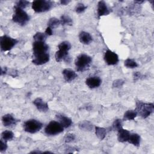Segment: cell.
<instances>
[{
  "label": "cell",
  "instance_id": "cell-20",
  "mask_svg": "<svg viewBox=\"0 0 154 154\" xmlns=\"http://www.w3.org/2000/svg\"><path fill=\"white\" fill-rule=\"evenodd\" d=\"M140 141H141V137L140 135L136 133H133L130 134L128 142H129L130 144H132L135 146L138 147L140 144Z\"/></svg>",
  "mask_w": 154,
  "mask_h": 154
},
{
  "label": "cell",
  "instance_id": "cell-30",
  "mask_svg": "<svg viewBox=\"0 0 154 154\" xmlns=\"http://www.w3.org/2000/svg\"><path fill=\"white\" fill-rule=\"evenodd\" d=\"M123 128V125H122V120L120 119H117L115 120L111 127V129L114 131H119L120 129Z\"/></svg>",
  "mask_w": 154,
  "mask_h": 154
},
{
  "label": "cell",
  "instance_id": "cell-1",
  "mask_svg": "<svg viewBox=\"0 0 154 154\" xmlns=\"http://www.w3.org/2000/svg\"><path fill=\"white\" fill-rule=\"evenodd\" d=\"M137 114L142 118L148 117L154 111V105L153 103H144L142 101L138 100L136 102V108L135 109Z\"/></svg>",
  "mask_w": 154,
  "mask_h": 154
},
{
  "label": "cell",
  "instance_id": "cell-36",
  "mask_svg": "<svg viewBox=\"0 0 154 154\" xmlns=\"http://www.w3.org/2000/svg\"><path fill=\"white\" fill-rule=\"evenodd\" d=\"M140 77H141V73L139 72H135L134 73L133 78H134V81L138 80L140 78Z\"/></svg>",
  "mask_w": 154,
  "mask_h": 154
},
{
  "label": "cell",
  "instance_id": "cell-38",
  "mask_svg": "<svg viewBox=\"0 0 154 154\" xmlns=\"http://www.w3.org/2000/svg\"><path fill=\"white\" fill-rule=\"evenodd\" d=\"M70 2V1H69V0H61L60 1V4L61 5H67Z\"/></svg>",
  "mask_w": 154,
  "mask_h": 154
},
{
  "label": "cell",
  "instance_id": "cell-32",
  "mask_svg": "<svg viewBox=\"0 0 154 154\" xmlns=\"http://www.w3.org/2000/svg\"><path fill=\"white\" fill-rule=\"evenodd\" d=\"M87 7L85 6L84 4L82 3H78V4H76V7H75V11L78 13H83L86 9H87Z\"/></svg>",
  "mask_w": 154,
  "mask_h": 154
},
{
  "label": "cell",
  "instance_id": "cell-5",
  "mask_svg": "<svg viewBox=\"0 0 154 154\" xmlns=\"http://www.w3.org/2000/svg\"><path fill=\"white\" fill-rule=\"evenodd\" d=\"M43 127V123L35 119H29L24 122L23 125V130L30 134L38 132Z\"/></svg>",
  "mask_w": 154,
  "mask_h": 154
},
{
  "label": "cell",
  "instance_id": "cell-4",
  "mask_svg": "<svg viewBox=\"0 0 154 154\" xmlns=\"http://www.w3.org/2000/svg\"><path fill=\"white\" fill-rule=\"evenodd\" d=\"M54 2L48 0H35L32 2V8L35 13H42L50 10L54 6Z\"/></svg>",
  "mask_w": 154,
  "mask_h": 154
},
{
  "label": "cell",
  "instance_id": "cell-35",
  "mask_svg": "<svg viewBox=\"0 0 154 154\" xmlns=\"http://www.w3.org/2000/svg\"><path fill=\"white\" fill-rule=\"evenodd\" d=\"M7 149V141L4 140H2V139H1V147H0V151H1V152L5 151Z\"/></svg>",
  "mask_w": 154,
  "mask_h": 154
},
{
  "label": "cell",
  "instance_id": "cell-7",
  "mask_svg": "<svg viewBox=\"0 0 154 154\" xmlns=\"http://www.w3.org/2000/svg\"><path fill=\"white\" fill-rule=\"evenodd\" d=\"M18 42L16 38H13L8 35H4L0 38V48L1 51H8L11 50Z\"/></svg>",
  "mask_w": 154,
  "mask_h": 154
},
{
  "label": "cell",
  "instance_id": "cell-31",
  "mask_svg": "<svg viewBox=\"0 0 154 154\" xmlns=\"http://www.w3.org/2000/svg\"><path fill=\"white\" fill-rule=\"evenodd\" d=\"M29 2L28 1H25V0H20V1H18L17 2H16V4H15V7L20 8L22 9H23L25 8H26L29 4Z\"/></svg>",
  "mask_w": 154,
  "mask_h": 154
},
{
  "label": "cell",
  "instance_id": "cell-25",
  "mask_svg": "<svg viewBox=\"0 0 154 154\" xmlns=\"http://www.w3.org/2000/svg\"><path fill=\"white\" fill-rule=\"evenodd\" d=\"M14 138V134L11 131H4L1 133V139L8 141Z\"/></svg>",
  "mask_w": 154,
  "mask_h": 154
},
{
  "label": "cell",
  "instance_id": "cell-3",
  "mask_svg": "<svg viewBox=\"0 0 154 154\" xmlns=\"http://www.w3.org/2000/svg\"><path fill=\"white\" fill-rule=\"evenodd\" d=\"M14 13L12 16L13 21L21 26L26 25L30 19L29 15L20 8L14 6Z\"/></svg>",
  "mask_w": 154,
  "mask_h": 154
},
{
  "label": "cell",
  "instance_id": "cell-18",
  "mask_svg": "<svg viewBox=\"0 0 154 154\" xmlns=\"http://www.w3.org/2000/svg\"><path fill=\"white\" fill-rule=\"evenodd\" d=\"M79 40L81 43L88 45L92 42L93 37L90 33L85 31H81L79 34Z\"/></svg>",
  "mask_w": 154,
  "mask_h": 154
},
{
  "label": "cell",
  "instance_id": "cell-26",
  "mask_svg": "<svg viewBox=\"0 0 154 154\" xmlns=\"http://www.w3.org/2000/svg\"><path fill=\"white\" fill-rule=\"evenodd\" d=\"M60 23L63 25H72L73 23L72 19L67 15L63 14L60 17Z\"/></svg>",
  "mask_w": 154,
  "mask_h": 154
},
{
  "label": "cell",
  "instance_id": "cell-15",
  "mask_svg": "<svg viewBox=\"0 0 154 154\" xmlns=\"http://www.w3.org/2000/svg\"><path fill=\"white\" fill-rule=\"evenodd\" d=\"M18 120L16 119L11 114H7L2 116V122L4 126H11L15 125Z\"/></svg>",
  "mask_w": 154,
  "mask_h": 154
},
{
  "label": "cell",
  "instance_id": "cell-13",
  "mask_svg": "<svg viewBox=\"0 0 154 154\" xmlns=\"http://www.w3.org/2000/svg\"><path fill=\"white\" fill-rule=\"evenodd\" d=\"M58 122L64 127V128H67L71 126L72 124V119L62 114H57L55 116Z\"/></svg>",
  "mask_w": 154,
  "mask_h": 154
},
{
  "label": "cell",
  "instance_id": "cell-14",
  "mask_svg": "<svg viewBox=\"0 0 154 154\" xmlns=\"http://www.w3.org/2000/svg\"><path fill=\"white\" fill-rule=\"evenodd\" d=\"M33 104L39 111L46 112L49 109L48 104L40 97H37L34 99L33 100Z\"/></svg>",
  "mask_w": 154,
  "mask_h": 154
},
{
  "label": "cell",
  "instance_id": "cell-28",
  "mask_svg": "<svg viewBox=\"0 0 154 154\" xmlns=\"http://www.w3.org/2000/svg\"><path fill=\"white\" fill-rule=\"evenodd\" d=\"M60 24H61L60 20L56 17H51L48 22V26L52 29L57 28L60 25Z\"/></svg>",
  "mask_w": 154,
  "mask_h": 154
},
{
  "label": "cell",
  "instance_id": "cell-2",
  "mask_svg": "<svg viewBox=\"0 0 154 154\" xmlns=\"http://www.w3.org/2000/svg\"><path fill=\"white\" fill-rule=\"evenodd\" d=\"M92 62V58L85 54L79 55L75 61V64L78 72H84L87 70Z\"/></svg>",
  "mask_w": 154,
  "mask_h": 154
},
{
  "label": "cell",
  "instance_id": "cell-12",
  "mask_svg": "<svg viewBox=\"0 0 154 154\" xmlns=\"http://www.w3.org/2000/svg\"><path fill=\"white\" fill-rule=\"evenodd\" d=\"M102 80L98 76H90L85 80V84L90 88H97L100 86Z\"/></svg>",
  "mask_w": 154,
  "mask_h": 154
},
{
  "label": "cell",
  "instance_id": "cell-24",
  "mask_svg": "<svg viewBox=\"0 0 154 154\" xmlns=\"http://www.w3.org/2000/svg\"><path fill=\"white\" fill-rule=\"evenodd\" d=\"M71 48H72L71 44L68 41L62 42L58 45V50H60L64 52H69V51L71 49Z\"/></svg>",
  "mask_w": 154,
  "mask_h": 154
},
{
  "label": "cell",
  "instance_id": "cell-27",
  "mask_svg": "<svg viewBox=\"0 0 154 154\" xmlns=\"http://www.w3.org/2000/svg\"><path fill=\"white\" fill-rule=\"evenodd\" d=\"M47 35L45 33L37 32L33 36V39L34 42H45L47 38Z\"/></svg>",
  "mask_w": 154,
  "mask_h": 154
},
{
  "label": "cell",
  "instance_id": "cell-11",
  "mask_svg": "<svg viewBox=\"0 0 154 154\" xmlns=\"http://www.w3.org/2000/svg\"><path fill=\"white\" fill-rule=\"evenodd\" d=\"M110 13V10L108 7L107 6L106 2L103 1H100L97 3V14L98 18L103 16L108 15Z\"/></svg>",
  "mask_w": 154,
  "mask_h": 154
},
{
  "label": "cell",
  "instance_id": "cell-22",
  "mask_svg": "<svg viewBox=\"0 0 154 154\" xmlns=\"http://www.w3.org/2000/svg\"><path fill=\"white\" fill-rule=\"evenodd\" d=\"M137 112L134 110H128L126 111L123 115L124 120H132L137 116Z\"/></svg>",
  "mask_w": 154,
  "mask_h": 154
},
{
  "label": "cell",
  "instance_id": "cell-6",
  "mask_svg": "<svg viewBox=\"0 0 154 154\" xmlns=\"http://www.w3.org/2000/svg\"><path fill=\"white\" fill-rule=\"evenodd\" d=\"M64 131V127L57 121H51L45 127V132L49 136L58 135Z\"/></svg>",
  "mask_w": 154,
  "mask_h": 154
},
{
  "label": "cell",
  "instance_id": "cell-33",
  "mask_svg": "<svg viewBox=\"0 0 154 154\" xmlns=\"http://www.w3.org/2000/svg\"><path fill=\"white\" fill-rule=\"evenodd\" d=\"M75 139V135L73 134L72 133H69L67 134H66V135L64 137V141L66 143H71L72 141H73Z\"/></svg>",
  "mask_w": 154,
  "mask_h": 154
},
{
  "label": "cell",
  "instance_id": "cell-17",
  "mask_svg": "<svg viewBox=\"0 0 154 154\" xmlns=\"http://www.w3.org/2000/svg\"><path fill=\"white\" fill-rule=\"evenodd\" d=\"M130 134L131 133L128 130L122 128L118 131L117 140L119 142L121 143L126 142L129 139Z\"/></svg>",
  "mask_w": 154,
  "mask_h": 154
},
{
  "label": "cell",
  "instance_id": "cell-39",
  "mask_svg": "<svg viewBox=\"0 0 154 154\" xmlns=\"http://www.w3.org/2000/svg\"><path fill=\"white\" fill-rule=\"evenodd\" d=\"M134 2L138 4V5H140L141 3L144 2V1H134Z\"/></svg>",
  "mask_w": 154,
  "mask_h": 154
},
{
  "label": "cell",
  "instance_id": "cell-16",
  "mask_svg": "<svg viewBox=\"0 0 154 154\" xmlns=\"http://www.w3.org/2000/svg\"><path fill=\"white\" fill-rule=\"evenodd\" d=\"M62 74L64 79L66 82H71L77 77V74L75 72L70 69H65L63 70Z\"/></svg>",
  "mask_w": 154,
  "mask_h": 154
},
{
  "label": "cell",
  "instance_id": "cell-19",
  "mask_svg": "<svg viewBox=\"0 0 154 154\" xmlns=\"http://www.w3.org/2000/svg\"><path fill=\"white\" fill-rule=\"evenodd\" d=\"M55 60L57 62H60L63 60L65 61H68V60L70 58V57H69L68 52H64L60 50H58L55 52Z\"/></svg>",
  "mask_w": 154,
  "mask_h": 154
},
{
  "label": "cell",
  "instance_id": "cell-34",
  "mask_svg": "<svg viewBox=\"0 0 154 154\" xmlns=\"http://www.w3.org/2000/svg\"><path fill=\"white\" fill-rule=\"evenodd\" d=\"M125 81L123 79H116L115 81H113L112 82V87L114 88H120L121 87L123 86V85L124 84Z\"/></svg>",
  "mask_w": 154,
  "mask_h": 154
},
{
  "label": "cell",
  "instance_id": "cell-10",
  "mask_svg": "<svg viewBox=\"0 0 154 154\" xmlns=\"http://www.w3.org/2000/svg\"><path fill=\"white\" fill-rule=\"evenodd\" d=\"M33 59L32 62L33 64L40 66L48 63L49 61L50 56L48 52L40 54L35 55H33Z\"/></svg>",
  "mask_w": 154,
  "mask_h": 154
},
{
  "label": "cell",
  "instance_id": "cell-9",
  "mask_svg": "<svg viewBox=\"0 0 154 154\" xmlns=\"http://www.w3.org/2000/svg\"><path fill=\"white\" fill-rule=\"evenodd\" d=\"M103 58L105 63L109 66L116 65L119 62L118 55L109 49L106 51Z\"/></svg>",
  "mask_w": 154,
  "mask_h": 154
},
{
  "label": "cell",
  "instance_id": "cell-29",
  "mask_svg": "<svg viewBox=\"0 0 154 154\" xmlns=\"http://www.w3.org/2000/svg\"><path fill=\"white\" fill-rule=\"evenodd\" d=\"M124 65L126 67L129 69H134L138 66L137 63L131 58H127L124 61Z\"/></svg>",
  "mask_w": 154,
  "mask_h": 154
},
{
  "label": "cell",
  "instance_id": "cell-8",
  "mask_svg": "<svg viewBox=\"0 0 154 154\" xmlns=\"http://www.w3.org/2000/svg\"><path fill=\"white\" fill-rule=\"evenodd\" d=\"M48 49L49 46L45 42H34L32 43L33 55L46 53Z\"/></svg>",
  "mask_w": 154,
  "mask_h": 154
},
{
  "label": "cell",
  "instance_id": "cell-37",
  "mask_svg": "<svg viewBox=\"0 0 154 154\" xmlns=\"http://www.w3.org/2000/svg\"><path fill=\"white\" fill-rule=\"evenodd\" d=\"M47 35H51L53 34V31H52V29L49 26H48L45 30V32Z\"/></svg>",
  "mask_w": 154,
  "mask_h": 154
},
{
  "label": "cell",
  "instance_id": "cell-23",
  "mask_svg": "<svg viewBox=\"0 0 154 154\" xmlns=\"http://www.w3.org/2000/svg\"><path fill=\"white\" fill-rule=\"evenodd\" d=\"M79 128L83 131H91L93 129L92 123L87 120H84L79 124Z\"/></svg>",
  "mask_w": 154,
  "mask_h": 154
},
{
  "label": "cell",
  "instance_id": "cell-21",
  "mask_svg": "<svg viewBox=\"0 0 154 154\" xmlns=\"http://www.w3.org/2000/svg\"><path fill=\"white\" fill-rule=\"evenodd\" d=\"M94 129H95L96 135L97 136V137L100 140H103L106 135V132H107L106 129L104 128H102L99 126H95Z\"/></svg>",
  "mask_w": 154,
  "mask_h": 154
}]
</instances>
